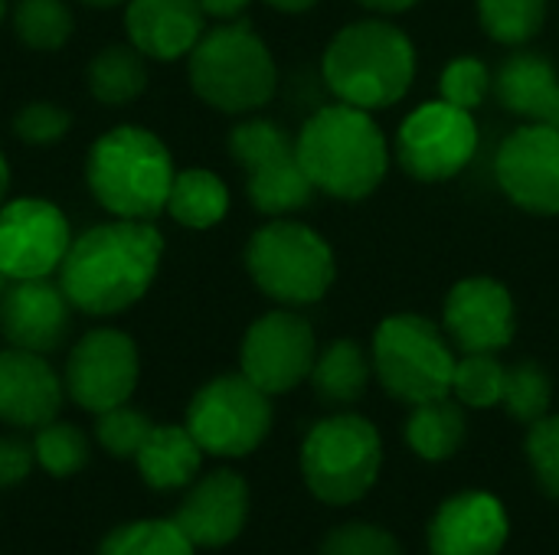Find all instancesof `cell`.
Masks as SVG:
<instances>
[{
    "label": "cell",
    "instance_id": "39",
    "mask_svg": "<svg viewBox=\"0 0 559 555\" xmlns=\"http://www.w3.org/2000/svg\"><path fill=\"white\" fill-rule=\"evenodd\" d=\"M33 468H36L33 442L20 435H0V491L23 484Z\"/></svg>",
    "mask_w": 559,
    "mask_h": 555
},
{
    "label": "cell",
    "instance_id": "24",
    "mask_svg": "<svg viewBox=\"0 0 559 555\" xmlns=\"http://www.w3.org/2000/svg\"><path fill=\"white\" fill-rule=\"evenodd\" d=\"M314 396L328 406H354L370 383V360L354 340H334L311 366Z\"/></svg>",
    "mask_w": 559,
    "mask_h": 555
},
{
    "label": "cell",
    "instance_id": "29",
    "mask_svg": "<svg viewBox=\"0 0 559 555\" xmlns=\"http://www.w3.org/2000/svg\"><path fill=\"white\" fill-rule=\"evenodd\" d=\"M72 29H75V20L66 0H16L13 3V33L23 46L36 52L62 49Z\"/></svg>",
    "mask_w": 559,
    "mask_h": 555
},
{
    "label": "cell",
    "instance_id": "4",
    "mask_svg": "<svg viewBox=\"0 0 559 555\" xmlns=\"http://www.w3.org/2000/svg\"><path fill=\"white\" fill-rule=\"evenodd\" d=\"M416 75V49L403 29L386 20H360L344 26L324 52V79L331 92L364 111L396 105Z\"/></svg>",
    "mask_w": 559,
    "mask_h": 555
},
{
    "label": "cell",
    "instance_id": "9",
    "mask_svg": "<svg viewBox=\"0 0 559 555\" xmlns=\"http://www.w3.org/2000/svg\"><path fill=\"white\" fill-rule=\"evenodd\" d=\"M183 425L203 455L246 458L272 432V402L269 393H262L242 373H226L197 389Z\"/></svg>",
    "mask_w": 559,
    "mask_h": 555
},
{
    "label": "cell",
    "instance_id": "19",
    "mask_svg": "<svg viewBox=\"0 0 559 555\" xmlns=\"http://www.w3.org/2000/svg\"><path fill=\"white\" fill-rule=\"evenodd\" d=\"M511 520L498 497L468 491L449 497L429 523L432 555H501Z\"/></svg>",
    "mask_w": 559,
    "mask_h": 555
},
{
    "label": "cell",
    "instance_id": "20",
    "mask_svg": "<svg viewBox=\"0 0 559 555\" xmlns=\"http://www.w3.org/2000/svg\"><path fill=\"white\" fill-rule=\"evenodd\" d=\"M66 386L46 357L7 347L0 350V422L10 429H43L56 422Z\"/></svg>",
    "mask_w": 559,
    "mask_h": 555
},
{
    "label": "cell",
    "instance_id": "14",
    "mask_svg": "<svg viewBox=\"0 0 559 555\" xmlns=\"http://www.w3.org/2000/svg\"><path fill=\"white\" fill-rule=\"evenodd\" d=\"M318 360L314 330L305 317L292 311H272L259 317L242 340L239 366L242 376L252 379L262 393L282 396L311 376Z\"/></svg>",
    "mask_w": 559,
    "mask_h": 555
},
{
    "label": "cell",
    "instance_id": "28",
    "mask_svg": "<svg viewBox=\"0 0 559 555\" xmlns=\"http://www.w3.org/2000/svg\"><path fill=\"white\" fill-rule=\"evenodd\" d=\"M197 546L174 520L121 523L98 543L95 555H193Z\"/></svg>",
    "mask_w": 559,
    "mask_h": 555
},
{
    "label": "cell",
    "instance_id": "25",
    "mask_svg": "<svg viewBox=\"0 0 559 555\" xmlns=\"http://www.w3.org/2000/svg\"><path fill=\"white\" fill-rule=\"evenodd\" d=\"M167 213L174 222L187 229H213L229 213V190L210 170L200 167L180 170L167 196Z\"/></svg>",
    "mask_w": 559,
    "mask_h": 555
},
{
    "label": "cell",
    "instance_id": "34",
    "mask_svg": "<svg viewBox=\"0 0 559 555\" xmlns=\"http://www.w3.org/2000/svg\"><path fill=\"white\" fill-rule=\"evenodd\" d=\"M151 429H154V422L128 402L95 415V442L111 458H134L141 451L144 438L151 435Z\"/></svg>",
    "mask_w": 559,
    "mask_h": 555
},
{
    "label": "cell",
    "instance_id": "40",
    "mask_svg": "<svg viewBox=\"0 0 559 555\" xmlns=\"http://www.w3.org/2000/svg\"><path fill=\"white\" fill-rule=\"evenodd\" d=\"M249 3H252V0H200L203 13H206V16H216V20H233V16H239Z\"/></svg>",
    "mask_w": 559,
    "mask_h": 555
},
{
    "label": "cell",
    "instance_id": "46",
    "mask_svg": "<svg viewBox=\"0 0 559 555\" xmlns=\"http://www.w3.org/2000/svg\"><path fill=\"white\" fill-rule=\"evenodd\" d=\"M3 13H7V0H0V20H3Z\"/></svg>",
    "mask_w": 559,
    "mask_h": 555
},
{
    "label": "cell",
    "instance_id": "30",
    "mask_svg": "<svg viewBox=\"0 0 559 555\" xmlns=\"http://www.w3.org/2000/svg\"><path fill=\"white\" fill-rule=\"evenodd\" d=\"M33 451H36V468H43L49 478H72L92 458L88 438L82 435V429L69 422H49L36 429Z\"/></svg>",
    "mask_w": 559,
    "mask_h": 555
},
{
    "label": "cell",
    "instance_id": "1",
    "mask_svg": "<svg viewBox=\"0 0 559 555\" xmlns=\"http://www.w3.org/2000/svg\"><path fill=\"white\" fill-rule=\"evenodd\" d=\"M164 236L154 222L111 219L72 239L56 281L75 311L111 317L134 307L157 278Z\"/></svg>",
    "mask_w": 559,
    "mask_h": 555
},
{
    "label": "cell",
    "instance_id": "3",
    "mask_svg": "<svg viewBox=\"0 0 559 555\" xmlns=\"http://www.w3.org/2000/svg\"><path fill=\"white\" fill-rule=\"evenodd\" d=\"M295 144L314 190L337 200L370 196L390 164L386 137L370 111L347 101L314 111Z\"/></svg>",
    "mask_w": 559,
    "mask_h": 555
},
{
    "label": "cell",
    "instance_id": "7",
    "mask_svg": "<svg viewBox=\"0 0 559 555\" xmlns=\"http://www.w3.org/2000/svg\"><path fill=\"white\" fill-rule=\"evenodd\" d=\"M246 268L262 294L295 307L321 301L334 281L331 245L292 219H272L249 239Z\"/></svg>",
    "mask_w": 559,
    "mask_h": 555
},
{
    "label": "cell",
    "instance_id": "15",
    "mask_svg": "<svg viewBox=\"0 0 559 555\" xmlns=\"http://www.w3.org/2000/svg\"><path fill=\"white\" fill-rule=\"evenodd\" d=\"M498 183L527 213H559V131L531 121L498 150Z\"/></svg>",
    "mask_w": 559,
    "mask_h": 555
},
{
    "label": "cell",
    "instance_id": "32",
    "mask_svg": "<svg viewBox=\"0 0 559 555\" xmlns=\"http://www.w3.org/2000/svg\"><path fill=\"white\" fill-rule=\"evenodd\" d=\"M504 376L508 370L495 360V353H465L455 363L452 393L462 406L491 409L504 396Z\"/></svg>",
    "mask_w": 559,
    "mask_h": 555
},
{
    "label": "cell",
    "instance_id": "31",
    "mask_svg": "<svg viewBox=\"0 0 559 555\" xmlns=\"http://www.w3.org/2000/svg\"><path fill=\"white\" fill-rule=\"evenodd\" d=\"M478 16L491 39L521 46L544 29L547 0H478Z\"/></svg>",
    "mask_w": 559,
    "mask_h": 555
},
{
    "label": "cell",
    "instance_id": "35",
    "mask_svg": "<svg viewBox=\"0 0 559 555\" xmlns=\"http://www.w3.org/2000/svg\"><path fill=\"white\" fill-rule=\"evenodd\" d=\"M524 451L540 491L559 500V415H544L531 425Z\"/></svg>",
    "mask_w": 559,
    "mask_h": 555
},
{
    "label": "cell",
    "instance_id": "44",
    "mask_svg": "<svg viewBox=\"0 0 559 555\" xmlns=\"http://www.w3.org/2000/svg\"><path fill=\"white\" fill-rule=\"evenodd\" d=\"M7 190H10V164H7V157H3V150H0V203H3V196H7Z\"/></svg>",
    "mask_w": 559,
    "mask_h": 555
},
{
    "label": "cell",
    "instance_id": "45",
    "mask_svg": "<svg viewBox=\"0 0 559 555\" xmlns=\"http://www.w3.org/2000/svg\"><path fill=\"white\" fill-rule=\"evenodd\" d=\"M79 3L95 7V10H108V7H118V3H124V0H79Z\"/></svg>",
    "mask_w": 559,
    "mask_h": 555
},
{
    "label": "cell",
    "instance_id": "27",
    "mask_svg": "<svg viewBox=\"0 0 559 555\" xmlns=\"http://www.w3.org/2000/svg\"><path fill=\"white\" fill-rule=\"evenodd\" d=\"M88 92L102 105H128L147 88L144 56L131 43H115L95 52L85 72Z\"/></svg>",
    "mask_w": 559,
    "mask_h": 555
},
{
    "label": "cell",
    "instance_id": "42",
    "mask_svg": "<svg viewBox=\"0 0 559 555\" xmlns=\"http://www.w3.org/2000/svg\"><path fill=\"white\" fill-rule=\"evenodd\" d=\"M269 7H275V10H282V13H305V10H311L318 0H265Z\"/></svg>",
    "mask_w": 559,
    "mask_h": 555
},
{
    "label": "cell",
    "instance_id": "43",
    "mask_svg": "<svg viewBox=\"0 0 559 555\" xmlns=\"http://www.w3.org/2000/svg\"><path fill=\"white\" fill-rule=\"evenodd\" d=\"M537 124H547V128L559 131V88H557V95H554V101L547 105V111L540 114V121H537Z\"/></svg>",
    "mask_w": 559,
    "mask_h": 555
},
{
    "label": "cell",
    "instance_id": "17",
    "mask_svg": "<svg viewBox=\"0 0 559 555\" xmlns=\"http://www.w3.org/2000/svg\"><path fill=\"white\" fill-rule=\"evenodd\" d=\"M197 550H223L239 540L249 520V484L242 474L219 468L197 478L170 517Z\"/></svg>",
    "mask_w": 559,
    "mask_h": 555
},
{
    "label": "cell",
    "instance_id": "33",
    "mask_svg": "<svg viewBox=\"0 0 559 555\" xmlns=\"http://www.w3.org/2000/svg\"><path fill=\"white\" fill-rule=\"evenodd\" d=\"M550 399H554V386L544 366L537 363H518L508 370L504 376V396L501 406L524 425L540 422L544 415H550Z\"/></svg>",
    "mask_w": 559,
    "mask_h": 555
},
{
    "label": "cell",
    "instance_id": "18",
    "mask_svg": "<svg viewBox=\"0 0 559 555\" xmlns=\"http://www.w3.org/2000/svg\"><path fill=\"white\" fill-rule=\"evenodd\" d=\"M445 334L462 353H498L514 337L511 291L495 278H465L445 298Z\"/></svg>",
    "mask_w": 559,
    "mask_h": 555
},
{
    "label": "cell",
    "instance_id": "23",
    "mask_svg": "<svg viewBox=\"0 0 559 555\" xmlns=\"http://www.w3.org/2000/svg\"><path fill=\"white\" fill-rule=\"evenodd\" d=\"M495 88L508 111L540 121V114L547 111V105L557 95L559 82L550 59H544L537 52H518L501 65Z\"/></svg>",
    "mask_w": 559,
    "mask_h": 555
},
{
    "label": "cell",
    "instance_id": "41",
    "mask_svg": "<svg viewBox=\"0 0 559 555\" xmlns=\"http://www.w3.org/2000/svg\"><path fill=\"white\" fill-rule=\"evenodd\" d=\"M357 3H364V7H370V10H383V13H400V10L416 7L419 0H357Z\"/></svg>",
    "mask_w": 559,
    "mask_h": 555
},
{
    "label": "cell",
    "instance_id": "8",
    "mask_svg": "<svg viewBox=\"0 0 559 555\" xmlns=\"http://www.w3.org/2000/svg\"><path fill=\"white\" fill-rule=\"evenodd\" d=\"M373 370L393 399L419 406L452 393L455 357L436 324L419 314H393L373 334Z\"/></svg>",
    "mask_w": 559,
    "mask_h": 555
},
{
    "label": "cell",
    "instance_id": "36",
    "mask_svg": "<svg viewBox=\"0 0 559 555\" xmlns=\"http://www.w3.org/2000/svg\"><path fill=\"white\" fill-rule=\"evenodd\" d=\"M69 128H72V114L56 101H29L13 114V134L33 147L59 144L69 134Z\"/></svg>",
    "mask_w": 559,
    "mask_h": 555
},
{
    "label": "cell",
    "instance_id": "38",
    "mask_svg": "<svg viewBox=\"0 0 559 555\" xmlns=\"http://www.w3.org/2000/svg\"><path fill=\"white\" fill-rule=\"evenodd\" d=\"M321 555H403L400 540L373 523H344L321 543Z\"/></svg>",
    "mask_w": 559,
    "mask_h": 555
},
{
    "label": "cell",
    "instance_id": "16",
    "mask_svg": "<svg viewBox=\"0 0 559 555\" xmlns=\"http://www.w3.org/2000/svg\"><path fill=\"white\" fill-rule=\"evenodd\" d=\"M72 301L52 278L7 281L0 291V337L7 347L49 357L72 327Z\"/></svg>",
    "mask_w": 559,
    "mask_h": 555
},
{
    "label": "cell",
    "instance_id": "2",
    "mask_svg": "<svg viewBox=\"0 0 559 555\" xmlns=\"http://www.w3.org/2000/svg\"><path fill=\"white\" fill-rule=\"evenodd\" d=\"M174 177L177 170L167 144L138 124L105 131L85 157L88 193L115 219L154 222V216L167 209Z\"/></svg>",
    "mask_w": 559,
    "mask_h": 555
},
{
    "label": "cell",
    "instance_id": "6",
    "mask_svg": "<svg viewBox=\"0 0 559 555\" xmlns=\"http://www.w3.org/2000/svg\"><path fill=\"white\" fill-rule=\"evenodd\" d=\"M383 468V442L373 422L354 412L321 419L301 445V478L331 507L357 504L370 494Z\"/></svg>",
    "mask_w": 559,
    "mask_h": 555
},
{
    "label": "cell",
    "instance_id": "21",
    "mask_svg": "<svg viewBox=\"0 0 559 555\" xmlns=\"http://www.w3.org/2000/svg\"><path fill=\"white\" fill-rule=\"evenodd\" d=\"M124 29L144 59L174 62L193 52L206 33V13L200 0H128Z\"/></svg>",
    "mask_w": 559,
    "mask_h": 555
},
{
    "label": "cell",
    "instance_id": "12",
    "mask_svg": "<svg viewBox=\"0 0 559 555\" xmlns=\"http://www.w3.org/2000/svg\"><path fill=\"white\" fill-rule=\"evenodd\" d=\"M478 150L472 111L449 101L419 105L396 134V157L416 180H449L468 167Z\"/></svg>",
    "mask_w": 559,
    "mask_h": 555
},
{
    "label": "cell",
    "instance_id": "13",
    "mask_svg": "<svg viewBox=\"0 0 559 555\" xmlns=\"http://www.w3.org/2000/svg\"><path fill=\"white\" fill-rule=\"evenodd\" d=\"M72 245L66 213L36 196L0 206V275L7 281L52 278Z\"/></svg>",
    "mask_w": 559,
    "mask_h": 555
},
{
    "label": "cell",
    "instance_id": "37",
    "mask_svg": "<svg viewBox=\"0 0 559 555\" xmlns=\"http://www.w3.org/2000/svg\"><path fill=\"white\" fill-rule=\"evenodd\" d=\"M439 88H442V101L472 111V108H478L485 101V95L491 88V75H488L481 59L465 56V59H455V62L445 65Z\"/></svg>",
    "mask_w": 559,
    "mask_h": 555
},
{
    "label": "cell",
    "instance_id": "26",
    "mask_svg": "<svg viewBox=\"0 0 559 555\" xmlns=\"http://www.w3.org/2000/svg\"><path fill=\"white\" fill-rule=\"evenodd\" d=\"M465 435H468L465 412L449 396L413 406V415L406 422V442L426 461L452 458L465 445Z\"/></svg>",
    "mask_w": 559,
    "mask_h": 555
},
{
    "label": "cell",
    "instance_id": "10",
    "mask_svg": "<svg viewBox=\"0 0 559 555\" xmlns=\"http://www.w3.org/2000/svg\"><path fill=\"white\" fill-rule=\"evenodd\" d=\"M229 154L246 170L249 200L259 213L285 216L311 200L314 183L298 160V144L275 121L252 118L236 124L229 134Z\"/></svg>",
    "mask_w": 559,
    "mask_h": 555
},
{
    "label": "cell",
    "instance_id": "11",
    "mask_svg": "<svg viewBox=\"0 0 559 555\" xmlns=\"http://www.w3.org/2000/svg\"><path fill=\"white\" fill-rule=\"evenodd\" d=\"M141 379V357L134 340L115 327H95L69 350L62 386L66 396L98 415L115 406H124Z\"/></svg>",
    "mask_w": 559,
    "mask_h": 555
},
{
    "label": "cell",
    "instance_id": "22",
    "mask_svg": "<svg viewBox=\"0 0 559 555\" xmlns=\"http://www.w3.org/2000/svg\"><path fill=\"white\" fill-rule=\"evenodd\" d=\"M134 464L151 491L170 494L197 481L203 464V448L197 445L187 425H154L141 451L134 455Z\"/></svg>",
    "mask_w": 559,
    "mask_h": 555
},
{
    "label": "cell",
    "instance_id": "5",
    "mask_svg": "<svg viewBox=\"0 0 559 555\" xmlns=\"http://www.w3.org/2000/svg\"><path fill=\"white\" fill-rule=\"evenodd\" d=\"M275 82L272 52L249 23L216 26L203 33L190 52L193 92L226 114L262 108L275 95Z\"/></svg>",
    "mask_w": 559,
    "mask_h": 555
}]
</instances>
